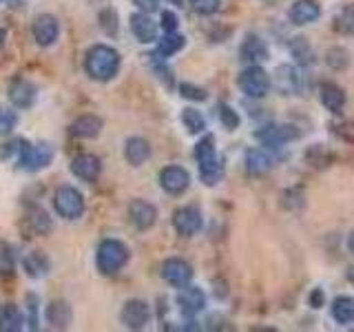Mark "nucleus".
I'll use <instances>...</instances> for the list:
<instances>
[{
    "instance_id": "nucleus-22",
    "label": "nucleus",
    "mask_w": 354,
    "mask_h": 332,
    "mask_svg": "<svg viewBox=\"0 0 354 332\" xmlns=\"http://www.w3.org/2000/svg\"><path fill=\"white\" fill-rule=\"evenodd\" d=\"M241 60H246L250 64H257L261 60H266V55H268V47H266V42L259 38V36H248L241 44Z\"/></svg>"
},
{
    "instance_id": "nucleus-9",
    "label": "nucleus",
    "mask_w": 354,
    "mask_h": 332,
    "mask_svg": "<svg viewBox=\"0 0 354 332\" xmlns=\"http://www.w3.org/2000/svg\"><path fill=\"white\" fill-rule=\"evenodd\" d=\"M31 33H33V40H36L40 47H51L60 36V22L51 14H42L33 20Z\"/></svg>"
},
{
    "instance_id": "nucleus-44",
    "label": "nucleus",
    "mask_w": 354,
    "mask_h": 332,
    "mask_svg": "<svg viewBox=\"0 0 354 332\" xmlns=\"http://www.w3.org/2000/svg\"><path fill=\"white\" fill-rule=\"evenodd\" d=\"M3 44H5V31L0 29V49H3Z\"/></svg>"
},
{
    "instance_id": "nucleus-25",
    "label": "nucleus",
    "mask_w": 354,
    "mask_h": 332,
    "mask_svg": "<svg viewBox=\"0 0 354 332\" xmlns=\"http://www.w3.org/2000/svg\"><path fill=\"white\" fill-rule=\"evenodd\" d=\"M332 319L337 321V324L346 326V324H354V297H337L335 302H332Z\"/></svg>"
},
{
    "instance_id": "nucleus-15",
    "label": "nucleus",
    "mask_w": 354,
    "mask_h": 332,
    "mask_svg": "<svg viewBox=\"0 0 354 332\" xmlns=\"http://www.w3.org/2000/svg\"><path fill=\"white\" fill-rule=\"evenodd\" d=\"M131 31L144 44L158 40V25H155L147 11H138V14L131 16Z\"/></svg>"
},
{
    "instance_id": "nucleus-13",
    "label": "nucleus",
    "mask_w": 354,
    "mask_h": 332,
    "mask_svg": "<svg viewBox=\"0 0 354 332\" xmlns=\"http://www.w3.org/2000/svg\"><path fill=\"white\" fill-rule=\"evenodd\" d=\"M129 217L138 230H149L158 221V208L147 199H133L129 204Z\"/></svg>"
},
{
    "instance_id": "nucleus-26",
    "label": "nucleus",
    "mask_w": 354,
    "mask_h": 332,
    "mask_svg": "<svg viewBox=\"0 0 354 332\" xmlns=\"http://www.w3.org/2000/svg\"><path fill=\"white\" fill-rule=\"evenodd\" d=\"M25 317L14 304H3L0 306V332H18L22 330Z\"/></svg>"
},
{
    "instance_id": "nucleus-23",
    "label": "nucleus",
    "mask_w": 354,
    "mask_h": 332,
    "mask_svg": "<svg viewBox=\"0 0 354 332\" xmlns=\"http://www.w3.org/2000/svg\"><path fill=\"white\" fill-rule=\"evenodd\" d=\"M47 321L51 324V328H69L73 321V310L69 304L64 302H51L47 306Z\"/></svg>"
},
{
    "instance_id": "nucleus-29",
    "label": "nucleus",
    "mask_w": 354,
    "mask_h": 332,
    "mask_svg": "<svg viewBox=\"0 0 354 332\" xmlns=\"http://www.w3.org/2000/svg\"><path fill=\"white\" fill-rule=\"evenodd\" d=\"M186 44V38L180 36V33H164V38L158 42V55L160 58H171V55H175L177 51H182Z\"/></svg>"
},
{
    "instance_id": "nucleus-7",
    "label": "nucleus",
    "mask_w": 354,
    "mask_h": 332,
    "mask_svg": "<svg viewBox=\"0 0 354 332\" xmlns=\"http://www.w3.org/2000/svg\"><path fill=\"white\" fill-rule=\"evenodd\" d=\"M120 319H122V324H124L127 328L142 330V328H147L149 321H151V308H149L147 302L131 299V302H127L124 308H122Z\"/></svg>"
},
{
    "instance_id": "nucleus-16",
    "label": "nucleus",
    "mask_w": 354,
    "mask_h": 332,
    "mask_svg": "<svg viewBox=\"0 0 354 332\" xmlns=\"http://www.w3.org/2000/svg\"><path fill=\"white\" fill-rule=\"evenodd\" d=\"M36 98H38L36 86L27 80H14L9 84V100L16 109H29L36 102Z\"/></svg>"
},
{
    "instance_id": "nucleus-19",
    "label": "nucleus",
    "mask_w": 354,
    "mask_h": 332,
    "mask_svg": "<svg viewBox=\"0 0 354 332\" xmlns=\"http://www.w3.org/2000/svg\"><path fill=\"white\" fill-rule=\"evenodd\" d=\"M124 158L131 166H142L151 158V147L144 138H129L124 144Z\"/></svg>"
},
{
    "instance_id": "nucleus-42",
    "label": "nucleus",
    "mask_w": 354,
    "mask_h": 332,
    "mask_svg": "<svg viewBox=\"0 0 354 332\" xmlns=\"http://www.w3.org/2000/svg\"><path fill=\"white\" fill-rule=\"evenodd\" d=\"M348 248H350V250L354 252V230H352V235L348 237Z\"/></svg>"
},
{
    "instance_id": "nucleus-5",
    "label": "nucleus",
    "mask_w": 354,
    "mask_h": 332,
    "mask_svg": "<svg viewBox=\"0 0 354 332\" xmlns=\"http://www.w3.org/2000/svg\"><path fill=\"white\" fill-rule=\"evenodd\" d=\"M53 208L64 219H77L84 213V197L73 186H60L53 193Z\"/></svg>"
},
{
    "instance_id": "nucleus-28",
    "label": "nucleus",
    "mask_w": 354,
    "mask_h": 332,
    "mask_svg": "<svg viewBox=\"0 0 354 332\" xmlns=\"http://www.w3.org/2000/svg\"><path fill=\"white\" fill-rule=\"evenodd\" d=\"M274 82L277 86H279V91L281 93H295L297 91V86H299V77H297V71L292 69V66H288V64H281V66H277V71H274Z\"/></svg>"
},
{
    "instance_id": "nucleus-32",
    "label": "nucleus",
    "mask_w": 354,
    "mask_h": 332,
    "mask_svg": "<svg viewBox=\"0 0 354 332\" xmlns=\"http://www.w3.org/2000/svg\"><path fill=\"white\" fill-rule=\"evenodd\" d=\"M337 31L346 33V36H354V7H346L337 16Z\"/></svg>"
},
{
    "instance_id": "nucleus-27",
    "label": "nucleus",
    "mask_w": 354,
    "mask_h": 332,
    "mask_svg": "<svg viewBox=\"0 0 354 332\" xmlns=\"http://www.w3.org/2000/svg\"><path fill=\"white\" fill-rule=\"evenodd\" d=\"M270 166H272V160H270V155L266 153V151H261V149H250L246 153V171L250 175H263V173H268Z\"/></svg>"
},
{
    "instance_id": "nucleus-4",
    "label": "nucleus",
    "mask_w": 354,
    "mask_h": 332,
    "mask_svg": "<svg viewBox=\"0 0 354 332\" xmlns=\"http://www.w3.org/2000/svg\"><path fill=\"white\" fill-rule=\"evenodd\" d=\"M53 147L47 142H40V144H27L25 140H22V147H20V155L16 164L20 166V169H25L29 173H36V171H42L47 169V166L51 164L53 160Z\"/></svg>"
},
{
    "instance_id": "nucleus-24",
    "label": "nucleus",
    "mask_w": 354,
    "mask_h": 332,
    "mask_svg": "<svg viewBox=\"0 0 354 332\" xmlns=\"http://www.w3.org/2000/svg\"><path fill=\"white\" fill-rule=\"evenodd\" d=\"M22 268H25V273L31 277V279H42V277L49 273L47 255L40 252V250H33V252L25 255V259H22Z\"/></svg>"
},
{
    "instance_id": "nucleus-30",
    "label": "nucleus",
    "mask_w": 354,
    "mask_h": 332,
    "mask_svg": "<svg viewBox=\"0 0 354 332\" xmlns=\"http://www.w3.org/2000/svg\"><path fill=\"white\" fill-rule=\"evenodd\" d=\"M182 124L186 127L188 133H193V136H199V133L206 131V118L199 113L197 109L188 107L182 111Z\"/></svg>"
},
{
    "instance_id": "nucleus-43",
    "label": "nucleus",
    "mask_w": 354,
    "mask_h": 332,
    "mask_svg": "<svg viewBox=\"0 0 354 332\" xmlns=\"http://www.w3.org/2000/svg\"><path fill=\"white\" fill-rule=\"evenodd\" d=\"M348 279L354 284V266H350V270H348Z\"/></svg>"
},
{
    "instance_id": "nucleus-18",
    "label": "nucleus",
    "mask_w": 354,
    "mask_h": 332,
    "mask_svg": "<svg viewBox=\"0 0 354 332\" xmlns=\"http://www.w3.org/2000/svg\"><path fill=\"white\" fill-rule=\"evenodd\" d=\"M321 7L317 0H297L290 7V20L295 25H310V22L319 20Z\"/></svg>"
},
{
    "instance_id": "nucleus-11",
    "label": "nucleus",
    "mask_w": 354,
    "mask_h": 332,
    "mask_svg": "<svg viewBox=\"0 0 354 332\" xmlns=\"http://www.w3.org/2000/svg\"><path fill=\"white\" fill-rule=\"evenodd\" d=\"M160 186L171 195H182L191 186V175L182 166H166L160 173Z\"/></svg>"
},
{
    "instance_id": "nucleus-6",
    "label": "nucleus",
    "mask_w": 354,
    "mask_h": 332,
    "mask_svg": "<svg viewBox=\"0 0 354 332\" xmlns=\"http://www.w3.org/2000/svg\"><path fill=\"white\" fill-rule=\"evenodd\" d=\"M237 84L248 98H263L270 91V75L266 73L259 64H248L246 69L239 73Z\"/></svg>"
},
{
    "instance_id": "nucleus-12",
    "label": "nucleus",
    "mask_w": 354,
    "mask_h": 332,
    "mask_svg": "<svg viewBox=\"0 0 354 332\" xmlns=\"http://www.w3.org/2000/svg\"><path fill=\"white\" fill-rule=\"evenodd\" d=\"M177 308L184 317H195L197 313H202L206 306V295L195 286H184L175 297Z\"/></svg>"
},
{
    "instance_id": "nucleus-3",
    "label": "nucleus",
    "mask_w": 354,
    "mask_h": 332,
    "mask_svg": "<svg viewBox=\"0 0 354 332\" xmlns=\"http://www.w3.org/2000/svg\"><path fill=\"white\" fill-rule=\"evenodd\" d=\"M129 261V248L120 239H104L97 246L95 264L97 270L102 275H115L124 268V264Z\"/></svg>"
},
{
    "instance_id": "nucleus-10",
    "label": "nucleus",
    "mask_w": 354,
    "mask_h": 332,
    "mask_svg": "<svg viewBox=\"0 0 354 332\" xmlns=\"http://www.w3.org/2000/svg\"><path fill=\"white\" fill-rule=\"evenodd\" d=\"M173 226L184 237H191L202 228V210L197 206H182L173 213Z\"/></svg>"
},
{
    "instance_id": "nucleus-14",
    "label": "nucleus",
    "mask_w": 354,
    "mask_h": 332,
    "mask_svg": "<svg viewBox=\"0 0 354 332\" xmlns=\"http://www.w3.org/2000/svg\"><path fill=\"white\" fill-rule=\"evenodd\" d=\"M71 171L75 177H80L82 182H95L100 173H102V162H100V158H95L93 153H82V155H77V158H73Z\"/></svg>"
},
{
    "instance_id": "nucleus-34",
    "label": "nucleus",
    "mask_w": 354,
    "mask_h": 332,
    "mask_svg": "<svg viewBox=\"0 0 354 332\" xmlns=\"http://www.w3.org/2000/svg\"><path fill=\"white\" fill-rule=\"evenodd\" d=\"M16 268V257L7 243H0V275H11Z\"/></svg>"
},
{
    "instance_id": "nucleus-20",
    "label": "nucleus",
    "mask_w": 354,
    "mask_h": 332,
    "mask_svg": "<svg viewBox=\"0 0 354 332\" xmlns=\"http://www.w3.org/2000/svg\"><path fill=\"white\" fill-rule=\"evenodd\" d=\"M71 133L75 138L93 140L102 133V120H100L97 116H80L71 124Z\"/></svg>"
},
{
    "instance_id": "nucleus-21",
    "label": "nucleus",
    "mask_w": 354,
    "mask_h": 332,
    "mask_svg": "<svg viewBox=\"0 0 354 332\" xmlns=\"http://www.w3.org/2000/svg\"><path fill=\"white\" fill-rule=\"evenodd\" d=\"M257 138L266 144H283L288 140H297L299 138V131L295 127H286V124H277V127H266L263 131L257 133Z\"/></svg>"
},
{
    "instance_id": "nucleus-41",
    "label": "nucleus",
    "mask_w": 354,
    "mask_h": 332,
    "mask_svg": "<svg viewBox=\"0 0 354 332\" xmlns=\"http://www.w3.org/2000/svg\"><path fill=\"white\" fill-rule=\"evenodd\" d=\"M133 5H138L140 11H147V14H151V11H155L160 7V0H133Z\"/></svg>"
},
{
    "instance_id": "nucleus-39",
    "label": "nucleus",
    "mask_w": 354,
    "mask_h": 332,
    "mask_svg": "<svg viewBox=\"0 0 354 332\" xmlns=\"http://www.w3.org/2000/svg\"><path fill=\"white\" fill-rule=\"evenodd\" d=\"M29 299V319H27V324H29V328L31 330H38V299L33 302V295H29L27 297Z\"/></svg>"
},
{
    "instance_id": "nucleus-35",
    "label": "nucleus",
    "mask_w": 354,
    "mask_h": 332,
    "mask_svg": "<svg viewBox=\"0 0 354 332\" xmlns=\"http://www.w3.org/2000/svg\"><path fill=\"white\" fill-rule=\"evenodd\" d=\"M180 95L186 98V100H193V102H204V100L208 98L202 86H195L191 82H182L180 84Z\"/></svg>"
},
{
    "instance_id": "nucleus-2",
    "label": "nucleus",
    "mask_w": 354,
    "mask_h": 332,
    "mask_svg": "<svg viewBox=\"0 0 354 332\" xmlns=\"http://www.w3.org/2000/svg\"><path fill=\"white\" fill-rule=\"evenodd\" d=\"M195 160L199 166V177L206 186H215L224 177V164L217 158L213 136H204L195 144Z\"/></svg>"
},
{
    "instance_id": "nucleus-40",
    "label": "nucleus",
    "mask_w": 354,
    "mask_h": 332,
    "mask_svg": "<svg viewBox=\"0 0 354 332\" xmlns=\"http://www.w3.org/2000/svg\"><path fill=\"white\" fill-rule=\"evenodd\" d=\"M162 29L166 33L177 31V16L173 14V11H162Z\"/></svg>"
},
{
    "instance_id": "nucleus-37",
    "label": "nucleus",
    "mask_w": 354,
    "mask_h": 332,
    "mask_svg": "<svg viewBox=\"0 0 354 332\" xmlns=\"http://www.w3.org/2000/svg\"><path fill=\"white\" fill-rule=\"evenodd\" d=\"M221 0H191V7L195 14H202V16H213L215 11L219 9Z\"/></svg>"
},
{
    "instance_id": "nucleus-8",
    "label": "nucleus",
    "mask_w": 354,
    "mask_h": 332,
    "mask_svg": "<svg viewBox=\"0 0 354 332\" xmlns=\"http://www.w3.org/2000/svg\"><path fill=\"white\" fill-rule=\"evenodd\" d=\"M162 277L166 284H171L175 288H184L193 279V266L184 259L171 257L162 264Z\"/></svg>"
},
{
    "instance_id": "nucleus-1",
    "label": "nucleus",
    "mask_w": 354,
    "mask_h": 332,
    "mask_svg": "<svg viewBox=\"0 0 354 332\" xmlns=\"http://www.w3.org/2000/svg\"><path fill=\"white\" fill-rule=\"evenodd\" d=\"M120 62L122 58L113 47H109V44H93V47L86 51L84 71L95 82H109L118 75Z\"/></svg>"
},
{
    "instance_id": "nucleus-31",
    "label": "nucleus",
    "mask_w": 354,
    "mask_h": 332,
    "mask_svg": "<svg viewBox=\"0 0 354 332\" xmlns=\"http://www.w3.org/2000/svg\"><path fill=\"white\" fill-rule=\"evenodd\" d=\"M290 51L292 55L297 58V62H301V64H310L315 58V53H313V47L304 40V38H297L292 44H290Z\"/></svg>"
},
{
    "instance_id": "nucleus-33",
    "label": "nucleus",
    "mask_w": 354,
    "mask_h": 332,
    "mask_svg": "<svg viewBox=\"0 0 354 332\" xmlns=\"http://www.w3.org/2000/svg\"><path fill=\"white\" fill-rule=\"evenodd\" d=\"M27 219H29L31 228L36 230V232H49V228H51V219H49L47 213H44V210H40V208L31 210Z\"/></svg>"
},
{
    "instance_id": "nucleus-36",
    "label": "nucleus",
    "mask_w": 354,
    "mask_h": 332,
    "mask_svg": "<svg viewBox=\"0 0 354 332\" xmlns=\"http://www.w3.org/2000/svg\"><path fill=\"white\" fill-rule=\"evenodd\" d=\"M16 124H18L16 111H14V109H9V107H0V133L14 131Z\"/></svg>"
},
{
    "instance_id": "nucleus-17",
    "label": "nucleus",
    "mask_w": 354,
    "mask_h": 332,
    "mask_svg": "<svg viewBox=\"0 0 354 332\" xmlns=\"http://www.w3.org/2000/svg\"><path fill=\"white\" fill-rule=\"evenodd\" d=\"M319 98L321 104H324L330 113H341L343 107H346V91L335 84V82H324L319 86Z\"/></svg>"
},
{
    "instance_id": "nucleus-38",
    "label": "nucleus",
    "mask_w": 354,
    "mask_h": 332,
    "mask_svg": "<svg viewBox=\"0 0 354 332\" xmlns=\"http://www.w3.org/2000/svg\"><path fill=\"white\" fill-rule=\"evenodd\" d=\"M219 118H221V122H224L226 129H237L239 127V116L230 107H226V104L219 107Z\"/></svg>"
}]
</instances>
